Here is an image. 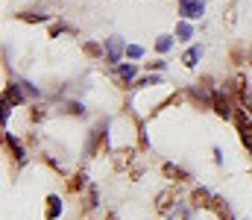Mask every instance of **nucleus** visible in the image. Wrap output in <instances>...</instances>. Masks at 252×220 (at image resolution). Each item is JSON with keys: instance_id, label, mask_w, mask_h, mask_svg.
I'll return each instance as SVG.
<instances>
[{"instance_id": "1", "label": "nucleus", "mask_w": 252, "mask_h": 220, "mask_svg": "<svg viewBox=\"0 0 252 220\" xmlns=\"http://www.w3.org/2000/svg\"><path fill=\"white\" fill-rule=\"evenodd\" d=\"M232 91H235V100H238V106L247 112L252 118V91H250V82H247V76H235L232 79Z\"/></svg>"}, {"instance_id": "2", "label": "nucleus", "mask_w": 252, "mask_h": 220, "mask_svg": "<svg viewBox=\"0 0 252 220\" xmlns=\"http://www.w3.org/2000/svg\"><path fill=\"white\" fill-rule=\"evenodd\" d=\"M106 129L109 124H97L88 135V156H97V153H106L109 150V138H106Z\"/></svg>"}, {"instance_id": "3", "label": "nucleus", "mask_w": 252, "mask_h": 220, "mask_svg": "<svg viewBox=\"0 0 252 220\" xmlns=\"http://www.w3.org/2000/svg\"><path fill=\"white\" fill-rule=\"evenodd\" d=\"M126 56V44L121 35H112L106 38V62L109 65H121V59Z\"/></svg>"}, {"instance_id": "4", "label": "nucleus", "mask_w": 252, "mask_h": 220, "mask_svg": "<svg viewBox=\"0 0 252 220\" xmlns=\"http://www.w3.org/2000/svg\"><path fill=\"white\" fill-rule=\"evenodd\" d=\"M235 124H238V132H241L244 147L252 153V118H247V112H244V109H238V112H235Z\"/></svg>"}, {"instance_id": "5", "label": "nucleus", "mask_w": 252, "mask_h": 220, "mask_svg": "<svg viewBox=\"0 0 252 220\" xmlns=\"http://www.w3.org/2000/svg\"><path fill=\"white\" fill-rule=\"evenodd\" d=\"M211 109H214V115H220V118H232V115H235L232 100H229L223 91H211Z\"/></svg>"}, {"instance_id": "6", "label": "nucleus", "mask_w": 252, "mask_h": 220, "mask_svg": "<svg viewBox=\"0 0 252 220\" xmlns=\"http://www.w3.org/2000/svg\"><path fill=\"white\" fill-rule=\"evenodd\" d=\"M176 203H179L176 188H167V191H161V194L156 197V212H158V215H170V212L176 209Z\"/></svg>"}, {"instance_id": "7", "label": "nucleus", "mask_w": 252, "mask_h": 220, "mask_svg": "<svg viewBox=\"0 0 252 220\" xmlns=\"http://www.w3.org/2000/svg\"><path fill=\"white\" fill-rule=\"evenodd\" d=\"M135 71H138V68H135L132 62H129V65H118V68H115V73H112L115 85H118V88H129V85L135 82Z\"/></svg>"}, {"instance_id": "8", "label": "nucleus", "mask_w": 252, "mask_h": 220, "mask_svg": "<svg viewBox=\"0 0 252 220\" xmlns=\"http://www.w3.org/2000/svg\"><path fill=\"white\" fill-rule=\"evenodd\" d=\"M24 97H27V88H24V82H9V85L3 88V100H6L9 106H18V103H24Z\"/></svg>"}, {"instance_id": "9", "label": "nucleus", "mask_w": 252, "mask_h": 220, "mask_svg": "<svg viewBox=\"0 0 252 220\" xmlns=\"http://www.w3.org/2000/svg\"><path fill=\"white\" fill-rule=\"evenodd\" d=\"M202 12H205V0H182V6H179V15L188 18V21L199 18Z\"/></svg>"}, {"instance_id": "10", "label": "nucleus", "mask_w": 252, "mask_h": 220, "mask_svg": "<svg viewBox=\"0 0 252 220\" xmlns=\"http://www.w3.org/2000/svg\"><path fill=\"white\" fill-rule=\"evenodd\" d=\"M3 141H6V150L12 153L15 164H18V167H24V164H27V153H24V147L18 144V141H15V138H12L9 132H3Z\"/></svg>"}, {"instance_id": "11", "label": "nucleus", "mask_w": 252, "mask_h": 220, "mask_svg": "<svg viewBox=\"0 0 252 220\" xmlns=\"http://www.w3.org/2000/svg\"><path fill=\"white\" fill-rule=\"evenodd\" d=\"M132 161H135V150H132V147H126V150H118V153L112 156V164H115L118 170H126Z\"/></svg>"}, {"instance_id": "12", "label": "nucleus", "mask_w": 252, "mask_h": 220, "mask_svg": "<svg viewBox=\"0 0 252 220\" xmlns=\"http://www.w3.org/2000/svg\"><path fill=\"white\" fill-rule=\"evenodd\" d=\"M211 200H214V197H211V194H208V188H202V185H199V188L190 194V203H193V209H211Z\"/></svg>"}, {"instance_id": "13", "label": "nucleus", "mask_w": 252, "mask_h": 220, "mask_svg": "<svg viewBox=\"0 0 252 220\" xmlns=\"http://www.w3.org/2000/svg\"><path fill=\"white\" fill-rule=\"evenodd\" d=\"M211 212H214L220 220H235L232 209H229V203H226L223 197H214V200H211Z\"/></svg>"}, {"instance_id": "14", "label": "nucleus", "mask_w": 252, "mask_h": 220, "mask_svg": "<svg viewBox=\"0 0 252 220\" xmlns=\"http://www.w3.org/2000/svg\"><path fill=\"white\" fill-rule=\"evenodd\" d=\"M44 203H47V209H44V218H47V220H56L59 215H62V200H59L56 194H50Z\"/></svg>"}, {"instance_id": "15", "label": "nucleus", "mask_w": 252, "mask_h": 220, "mask_svg": "<svg viewBox=\"0 0 252 220\" xmlns=\"http://www.w3.org/2000/svg\"><path fill=\"white\" fill-rule=\"evenodd\" d=\"M161 173H164L167 179H173V182H188V179H190V176L185 173V170H182V167H176V164H170V161L161 167Z\"/></svg>"}, {"instance_id": "16", "label": "nucleus", "mask_w": 252, "mask_h": 220, "mask_svg": "<svg viewBox=\"0 0 252 220\" xmlns=\"http://www.w3.org/2000/svg\"><path fill=\"white\" fill-rule=\"evenodd\" d=\"M85 185H88V176H85L82 170H76V173H73V176L67 179V191H70V194H76V191H82Z\"/></svg>"}, {"instance_id": "17", "label": "nucleus", "mask_w": 252, "mask_h": 220, "mask_svg": "<svg viewBox=\"0 0 252 220\" xmlns=\"http://www.w3.org/2000/svg\"><path fill=\"white\" fill-rule=\"evenodd\" d=\"M199 56H202V47H196V44H193V47H188V50L182 53V65H185V68H196Z\"/></svg>"}, {"instance_id": "18", "label": "nucleus", "mask_w": 252, "mask_h": 220, "mask_svg": "<svg viewBox=\"0 0 252 220\" xmlns=\"http://www.w3.org/2000/svg\"><path fill=\"white\" fill-rule=\"evenodd\" d=\"M190 38H193V27L188 24V18H182L176 24V41H190Z\"/></svg>"}, {"instance_id": "19", "label": "nucleus", "mask_w": 252, "mask_h": 220, "mask_svg": "<svg viewBox=\"0 0 252 220\" xmlns=\"http://www.w3.org/2000/svg\"><path fill=\"white\" fill-rule=\"evenodd\" d=\"M173 47V35H158L156 38V53H167Z\"/></svg>"}, {"instance_id": "20", "label": "nucleus", "mask_w": 252, "mask_h": 220, "mask_svg": "<svg viewBox=\"0 0 252 220\" xmlns=\"http://www.w3.org/2000/svg\"><path fill=\"white\" fill-rule=\"evenodd\" d=\"M18 18L27 21V24H44V21H47V15H38V12H21Z\"/></svg>"}, {"instance_id": "21", "label": "nucleus", "mask_w": 252, "mask_h": 220, "mask_svg": "<svg viewBox=\"0 0 252 220\" xmlns=\"http://www.w3.org/2000/svg\"><path fill=\"white\" fill-rule=\"evenodd\" d=\"M82 50H85L91 59H103V50H100V44H94V41H85V44H82Z\"/></svg>"}, {"instance_id": "22", "label": "nucleus", "mask_w": 252, "mask_h": 220, "mask_svg": "<svg viewBox=\"0 0 252 220\" xmlns=\"http://www.w3.org/2000/svg\"><path fill=\"white\" fill-rule=\"evenodd\" d=\"M97 206V188H88V197H85V206H82V212H91Z\"/></svg>"}, {"instance_id": "23", "label": "nucleus", "mask_w": 252, "mask_h": 220, "mask_svg": "<svg viewBox=\"0 0 252 220\" xmlns=\"http://www.w3.org/2000/svg\"><path fill=\"white\" fill-rule=\"evenodd\" d=\"M126 56L129 59H141L144 56V47L141 44H126Z\"/></svg>"}, {"instance_id": "24", "label": "nucleus", "mask_w": 252, "mask_h": 220, "mask_svg": "<svg viewBox=\"0 0 252 220\" xmlns=\"http://www.w3.org/2000/svg\"><path fill=\"white\" fill-rule=\"evenodd\" d=\"M67 115L79 118V115H85V106H82V103H67Z\"/></svg>"}, {"instance_id": "25", "label": "nucleus", "mask_w": 252, "mask_h": 220, "mask_svg": "<svg viewBox=\"0 0 252 220\" xmlns=\"http://www.w3.org/2000/svg\"><path fill=\"white\" fill-rule=\"evenodd\" d=\"M135 85H138V88H144V85H161V79H158V76H144V79H138Z\"/></svg>"}, {"instance_id": "26", "label": "nucleus", "mask_w": 252, "mask_h": 220, "mask_svg": "<svg viewBox=\"0 0 252 220\" xmlns=\"http://www.w3.org/2000/svg\"><path fill=\"white\" fill-rule=\"evenodd\" d=\"M170 220H190V218H188V212H185L182 206H176V209L170 212Z\"/></svg>"}, {"instance_id": "27", "label": "nucleus", "mask_w": 252, "mask_h": 220, "mask_svg": "<svg viewBox=\"0 0 252 220\" xmlns=\"http://www.w3.org/2000/svg\"><path fill=\"white\" fill-rule=\"evenodd\" d=\"M9 109H12V106L3 100V106H0V121H3V126H6V121H9Z\"/></svg>"}, {"instance_id": "28", "label": "nucleus", "mask_w": 252, "mask_h": 220, "mask_svg": "<svg viewBox=\"0 0 252 220\" xmlns=\"http://www.w3.org/2000/svg\"><path fill=\"white\" fill-rule=\"evenodd\" d=\"M30 118H32V124L44 121V109H32V112H30Z\"/></svg>"}, {"instance_id": "29", "label": "nucleus", "mask_w": 252, "mask_h": 220, "mask_svg": "<svg viewBox=\"0 0 252 220\" xmlns=\"http://www.w3.org/2000/svg\"><path fill=\"white\" fill-rule=\"evenodd\" d=\"M164 65H167V62H161V59H158V62H147L150 71H164Z\"/></svg>"}, {"instance_id": "30", "label": "nucleus", "mask_w": 252, "mask_h": 220, "mask_svg": "<svg viewBox=\"0 0 252 220\" xmlns=\"http://www.w3.org/2000/svg\"><path fill=\"white\" fill-rule=\"evenodd\" d=\"M214 161L223 164V150H220V147H214Z\"/></svg>"}, {"instance_id": "31", "label": "nucleus", "mask_w": 252, "mask_h": 220, "mask_svg": "<svg viewBox=\"0 0 252 220\" xmlns=\"http://www.w3.org/2000/svg\"><path fill=\"white\" fill-rule=\"evenodd\" d=\"M250 59H252V53H250Z\"/></svg>"}]
</instances>
